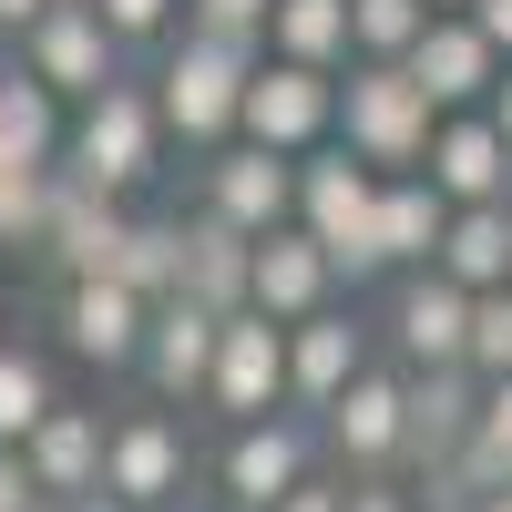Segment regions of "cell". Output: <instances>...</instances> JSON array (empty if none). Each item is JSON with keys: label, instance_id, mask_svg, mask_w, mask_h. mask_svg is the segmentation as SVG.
Masks as SVG:
<instances>
[{"label": "cell", "instance_id": "cell-1", "mask_svg": "<svg viewBox=\"0 0 512 512\" xmlns=\"http://www.w3.org/2000/svg\"><path fill=\"white\" fill-rule=\"evenodd\" d=\"M246 62H256V41L236 31H164V72L144 82V103L164 123V144H195V154H216L236 134V93H246Z\"/></svg>", "mask_w": 512, "mask_h": 512}, {"label": "cell", "instance_id": "cell-2", "mask_svg": "<svg viewBox=\"0 0 512 512\" xmlns=\"http://www.w3.org/2000/svg\"><path fill=\"white\" fill-rule=\"evenodd\" d=\"M431 103H420V82L400 62H338V113H328V144L359 154L369 175H420V154H431Z\"/></svg>", "mask_w": 512, "mask_h": 512}, {"label": "cell", "instance_id": "cell-3", "mask_svg": "<svg viewBox=\"0 0 512 512\" xmlns=\"http://www.w3.org/2000/svg\"><path fill=\"white\" fill-rule=\"evenodd\" d=\"M369 195H379V175L359 154H338V144L287 154V226L328 256L338 287H369Z\"/></svg>", "mask_w": 512, "mask_h": 512}, {"label": "cell", "instance_id": "cell-4", "mask_svg": "<svg viewBox=\"0 0 512 512\" xmlns=\"http://www.w3.org/2000/svg\"><path fill=\"white\" fill-rule=\"evenodd\" d=\"M62 175H82V185H103V195H134L154 164H164V123H154V103H144V82H103L93 103L72 113V134H62Z\"/></svg>", "mask_w": 512, "mask_h": 512}, {"label": "cell", "instance_id": "cell-5", "mask_svg": "<svg viewBox=\"0 0 512 512\" xmlns=\"http://www.w3.org/2000/svg\"><path fill=\"white\" fill-rule=\"evenodd\" d=\"M328 113H338V72L277 62V52L246 62V93H236V134H246V144H267V154H308V144H328Z\"/></svg>", "mask_w": 512, "mask_h": 512}, {"label": "cell", "instance_id": "cell-6", "mask_svg": "<svg viewBox=\"0 0 512 512\" xmlns=\"http://www.w3.org/2000/svg\"><path fill=\"white\" fill-rule=\"evenodd\" d=\"M205 410L226 420H267V410H287V349H277V318H256V308H226L216 318V359H205V390H195Z\"/></svg>", "mask_w": 512, "mask_h": 512}, {"label": "cell", "instance_id": "cell-7", "mask_svg": "<svg viewBox=\"0 0 512 512\" xmlns=\"http://www.w3.org/2000/svg\"><path fill=\"white\" fill-rule=\"evenodd\" d=\"M11 41H21V72H31L41 93H52V103H93L103 82L123 72L113 31L93 21V0H52V11H41L31 31H11Z\"/></svg>", "mask_w": 512, "mask_h": 512}, {"label": "cell", "instance_id": "cell-8", "mask_svg": "<svg viewBox=\"0 0 512 512\" xmlns=\"http://www.w3.org/2000/svg\"><path fill=\"white\" fill-rule=\"evenodd\" d=\"M308 472H318V431H308V420H287V410L236 420L226 451H216V492H226V512H267L287 482H308Z\"/></svg>", "mask_w": 512, "mask_h": 512}, {"label": "cell", "instance_id": "cell-9", "mask_svg": "<svg viewBox=\"0 0 512 512\" xmlns=\"http://www.w3.org/2000/svg\"><path fill=\"white\" fill-rule=\"evenodd\" d=\"M185 472H195V451H185V431L164 410H134V420H113L103 431V482L93 492H113L123 512H164L185 492Z\"/></svg>", "mask_w": 512, "mask_h": 512}, {"label": "cell", "instance_id": "cell-10", "mask_svg": "<svg viewBox=\"0 0 512 512\" xmlns=\"http://www.w3.org/2000/svg\"><path fill=\"white\" fill-rule=\"evenodd\" d=\"M400 72L420 82V103H431V113H482L502 52H492V41L461 21V11H431V21H420V41L400 52Z\"/></svg>", "mask_w": 512, "mask_h": 512}, {"label": "cell", "instance_id": "cell-11", "mask_svg": "<svg viewBox=\"0 0 512 512\" xmlns=\"http://www.w3.org/2000/svg\"><path fill=\"white\" fill-rule=\"evenodd\" d=\"M277 349H287V410H328L369 369V328L328 297V308H308L297 328H277Z\"/></svg>", "mask_w": 512, "mask_h": 512}, {"label": "cell", "instance_id": "cell-12", "mask_svg": "<svg viewBox=\"0 0 512 512\" xmlns=\"http://www.w3.org/2000/svg\"><path fill=\"white\" fill-rule=\"evenodd\" d=\"M338 297V277H328V256L297 236V226H267V236H246V308L256 318H277V328H297L308 308H328Z\"/></svg>", "mask_w": 512, "mask_h": 512}, {"label": "cell", "instance_id": "cell-13", "mask_svg": "<svg viewBox=\"0 0 512 512\" xmlns=\"http://www.w3.org/2000/svg\"><path fill=\"white\" fill-rule=\"evenodd\" d=\"M205 216H216V226H236V236L287 226V154L246 144V134H226L216 154H205Z\"/></svg>", "mask_w": 512, "mask_h": 512}, {"label": "cell", "instance_id": "cell-14", "mask_svg": "<svg viewBox=\"0 0 512 512\" xmlns=\"http://www.w3.org/2000/svg\"><path fill=\"white\" fill-rule=\"evenodd\" d=\"M420 185H431L441 205H502L512 144L492 134L482 113H441V123H431V154H420Z\"/></svg>", "mask_w": 512, "mask_h": 512}, {"label": "cell", "instance_id": "cell-15", "mask_svg": "<svg viewBox=\"0 0 512 512\" xmlns=\"http://www.w3.org/2000/svg\"><path fill=\"white\" fill-rule=\"evenodd\" d=\"M103 431H113L103 410H72V400H52V410H41L31 431H21V472H31V492H41V502L93 492V482H103Z\"/></svg>", "mask_w": 512, "mask_h": 512}, {"label": "cell", "instance_id": "cell-16", "mask_svg": "<svg viewBox=\"0 0 512 512\" xmlns=\"http://www.w3.org/2000/svg\"><path fill=\"white\" fill-rule=\"evenodd\" d=\"M113 236H123V195H103V185H82V175H62V164H52V205H41V256L62 267V287H72V277H103Z\"/></svg>", "mask_w": 512, "mask_h": 512}, {"label": "cell", "instance_id": "cell-17", "mask_svg": "<svg viewBox=\"0 0 512 512\" xmlns=\"http://www.w3.org/2000/svg\"><path fill=\"white\" fill-rule=\"evenodd\" d=\"M461 318H472V297H461L441 267H410L390 287V349H400V369H461Z\"/></svg>", "mask_w": 512, "mask_h": 512}, {"label": "cell", "instance_id": "cell-18", "mask_svg": "<svg viewBox=\"0 0 512 512\" xmlns=\"http://www.w3.org/2000/svg\"><path fill=\"white\" fill-rule=\"evenodd\" d=\"M318 441L349 461V472H390L400 461V369H359L349 390L318 410Z\"/></svg>", "mask_w": 512, "mask_h": 512}, {"label": "cell", "instance_id": "cell-19", "mask_svg": "<svg viewBox=\"0 0 512 512\" xmlns=\"http://www.w3.org/2000/svg\"><path fill=\"white\" fill-rule=\"evenodd\" d=\"M472 400L482 379L472 369H400V461H451L461 441H472Z\"/></svg>", "mask_w": 512, "mask_h": 512}, {"label": "cell", "instance_id": "cell-20", "mask_svg": "<svg viewBox=\"0 0 512 512\" xmlns=\"http://www.w3.org/2000/svg\"><path fill=\"white\" fill-rule=\"evenodd\" d=\"M441 216H451V205L420 185V175H379V195H369V277H410V267H431Z\"/></svg>", "mask_w": 512, "mask_h": 512}, {"label": "cell", "instance_id": "cell-21", "mask_svg": "<svg viewBox=\"0 0 512 512\" xmlns=\"http://www.w3.org/2000/svg\"><path fill=\"white\" fill-rule=\"evenodd\" d=\"M205 359H216V308H195V297H154L134 369L154 379L164 400H195V390H205Z\"/></svg>", "mask_w": 512, "mask_h": 512}, {"label": "cell", "instance_id": "cell-22", "mask_svg": "<svg viewBox=\"0 0 512 512\" xmlns=\"http://www.w3.org/2000/svg\"><path fill=\"white\" fill-rule=\"evenodd\" d=\"M62 338H72V359H93V369H134V349H144V297L113 287V277H72L62 287Z\"/></svg>", "mask_w": 512, "mask_h": 512}, {"label": "cell", "instance_id": "cell-23", "mask_svg": "<svg viewBox=\"0 0 512 512\" xmlns=\"http://www.w3.org/2000/svg\"><path fill=\"white\" fill-rule=\"evenodd\" d=\"M431 267H441L461 297L512 287V205H451V216H441V246H431Z\"/></svg>", "mask_w": 512, "mask_h": 512}, {"label": "cell", "instance_id": "cell-24", "mask_svg": "<svg viewBox=\"0 0 512 512\" xmlns=\"http://www.w3.org/2000/svg\"><path fill=\"white\" fill-rule=\"evenodd\" d=\"M256 52L308 62V72H338V62H349V0H267Z\"/></svg>", "mask_w": 512, "mask_h": 512}, {"label": "cell", "instance_id": "cell-25", "mask_svg": "<svg viewBox=\"0 0 512 512\" xmlns=\"http://www.w3.org/2000/svg\"><path fill=\"white\" fill-rule=\"evenodd\" d=\"M62 154V103L41 93L21 62H0V175H31V164Z\"/></svg>", "mask_w": 512, "mask_h": 512}, {"label": "cell", "instance_id": "cell-26", "mask_svg": "<svg viewBox=\"0 0 512 512\" xmlns=\"http://www.w3.org/2000/svg\"><path fill=\"white\" fill-rule=\"evenodd\" d=\"M175 297H195V308H246V236L216 226V216H195L185 226V267H175Z\"/></svg>", "mask_w": 512, "mask_h": 512}, {"label": "cell", "instance_id": "cell-27", "mask_svg": "<svg viewBox=\"0 0 512 512\" xmlns=\"http://www.w3.org/2000/svg\"><path fill=\"white\" fill-rule=\"evenodd\" d=\"M175 267H185V226H164V216H123V236H113V256H103L113 287H134L144 308H154V297H175Z\"/></svg>", "mask_w": 512, "mask_h": 512}, {"label": "cell", "instance_id": "cell-28", "mask_svg": "<svg viewBox=\"0 0 512 512\" xmlns=\"http://www.w3.org/2000/svg\"><path fill=\"white\" fill-rule=\"evenodd\" d=\"M420 21H431V0H349V62H400Z\"/></svg>", "mask_w": 512, "mask_h": 512}, {"label": "cell", "instance_id": "cell-29", "mask_svg": "<svg viewBox=\"0 0 512 512\" xmlns=\"http://www.w3.org/2000/svg\"><path fill=\"white\" fill-rule=\"evenodd\" d=\"M52 400H62V390H52V369H41L31 349H0V451H21V431H31Z\"/></svg>", "mask_w": 512, "mask_h": 512}, {"label": "cell", "instance_id": "cell-30", "mask_svg": "<svg viewBox=\"0 0 512 512\" xmlns=\"http://www.w3.org/2000/svg\"><path fill=\"white\" fill-rule=\"evenodd\" d=\"M461 369L472 379H502L512 369V287H482L472 318H461Z\"/></svg>", "mask_w": 512, "mask_h": 512}, {"label": "cell", "instance_id": "cell-31", "mask_svg": "<svg viewBox=\"0 0 512 512\" xmlns=\"http://www.w3.org/2000/svg\"><path fill=\"white\" fill-rule=\"evenodd\" d=\"M461 451H482L492 472L512 482V369H502V379H482V400H472V441H461Z\"/></svg>", "mask_w": 512, "mask_h": 512}, {"label": "cell", "instance_id": "cell-32", "mask_svg": "<svg viewBox=\"0 0 512 512\" xmlns=\"http://www.w3.org/2000/svg\"><path fill=\"white\" fill-rule=\"evenodd\" d=\"M41 205H52V164L0 175V246H41Z\"/></svg>", "mask_w": 512, "mask_h": 512}, {"label": "cell", "instance_id": "cell-33", "mask_svg": "<svg viewBox=\"0 0 512 512\" xmlns=\"http://www.w3.org/2000/svg\"><path fill=\"white\" fill-rule=\"evenodd\" d=\"M175 11H185V0H93V21L113 31V52H134V41H164V31H175Z\"/></svg>", "mask_w": 512, "mask_h": 512}, {"label": "cell", "instance_id": "cell-34", "mask_svg": "<svg viewBox=\"0 0 512 512\" xmlns=\"http://www.w3.org/2000/svg\"><path fill=\"white\" fill-rule=\"evenodd\" d=\"M185 21H195V31H236V41H256L267 0H185Z\"/></svg>", "mask_w": 512, "mask_h": 512}, {"label": "cell", "instance_id": "cell-35", "mask_svg": "<svg viewBox=\"0 0 512 512\" xmlns=\"http://www.w3.org/2000/svg\"><path fill=\"white\" fill-rule=\"evenodd\" d=\"M338 512H420L400 482H338Z\"/></svg>", "mask_w": 512, "mask_h": 512}, {"label": "cell", "instance_id": "cell-36", "mask_svg": "<svg viewBox=\"0 0 512 512\" xmlns=\"http://www.w3.org/2000/svg\"><path fill=\"white\" fill-rule=\"evenodd\" d=\"M338 482H349V472H338ZM338 482H328V472H308V482H287L267 512H338Z\"/></svg>", "mask_w": 512, "mask_h": 512}, {"label": "cell", "instance_id": "cell-37", "mask_svg": "<svg viewBox=\"0 0 512 512\" xmlns=\"http://www.w3.org/2000/svg\"><path fill=\"white\" fill-rule=\"evenodd\" d=\"M461 21H472V31L492 41V52L512 62V0H461Z\"/></svg>", "mask_w": 512, "mask_h": 512}, {"label": "cell", "instance_id": "cell-38", "mask_svg": "<svg viewBox=\"0 0 512 512\" xmlns=\"http://www.w3.org/2000/svg\"><path fill=\"white\" fill-rule=\"evenodd\" d=\"M41 492H31V472H21V451H0V512H31Z\"/></svg>", "mask_w": 512, "mask_h": 512}, {"label": "cell", "instance_id": "cell-39", "mask_svg": "<svg viewBox=\"0 0 512 512\" xmlns=\"http://www.w3.org/2000/svg\"><path fill=\"white\" fill-rule=\"evenodd\" d=\"M482 123H492V134H502V144H512V62H502V72H492V93H482Z\"/></svg>", "mask_w": 512, "mask_h": 512}, {"label": "cell", "instance_id": "cell-40", "mask_svg": "<svg viewBox=\"0 0 512 512\" xmlns=\"http://www.w3.org/2000/svg\"><path fill=\"white\" fill-rule=\"evenodd\" d=\"M41 11H52V0H0V31H31Z\"/></svg>", "mask_w": 512, "mask_h": 512}, {"label": "cell", "instance_id": "cell-41", "mask_svg": "<svg viewBox=\"0 0 512 512\" xmlns=\"http://www.w3.org/2000/svg\"><path fill=\"white\" fill-rule=\"evenodd\" d=\"M62 512H123V502H113V492H72Z\"/></svg>", "mask_w": 512, "mask_h": 512}, {"label": "cell", "instance_id": "cell-42", "mask_svg": "<svg viewBox=\"0 0 512 512\" xmlns=\"http://www.w3.org/2000/svg\"><path fill=\"white\" fill-rule=\"evenodd\" d=\"M472 512H512V482H502V492H482V502H472Z\"/></svg>", "mask_w": 512, "mask_h": 512}, {"label": "cell", "instance_id": "cell-43", "mask_svg": "<svg viewBox=\"0 0 512 512\" xmlns=\"http://www.w3.org/2000/svg\"><path fill=\"white\" fill-rule=\"evenodd\" d=\"M164 512H226V502H185V492H175V502H164Z\"/></svg>", "mask_w": 512, "mask_h": 512}, {"label": "cell", "instance_id": "cell-44", "mask_svg": "<svg viewBox=\"0 0 512 512\" xmlns=\"http://www.w3.org/2000/svg\"><path fill=\"white\" fill-rule=\"evenodd\" d=\"M0 62H11V31H0Z\"/></svg>", "mask_w": 512, "mask_h": 512}, {"label": "cell", "instance_id": "cell-45", "mask_svg": "<svg viewBox=\"0 0 512 512\" xmlns=\"http://www.w3.org/2000/svg\"><path fill=\"white\" fill-rule=\"evenodd\" d=\"M431 11H461V0H431Z\"/></svg>", "mask_w": 512, "mask_h": 512}, {"label": "cell", "instance_id": "cell-46", "mask_svg": "<svg viewBox=\"0 0 512 512\" xmlns=\"http://www.w3.org/2000/svg\"><path fill=\"white\" fill-rule=\"evenodd\" d=\"M31 512H62V502H31Z\"/></svg>", "mask_w": 512, "mask_h": 512}, {"label": "cell", "instance_id": "cell-47", "mask_svg": "<svg viewBox=\"0 0 512 512\" xmlns=\"http://www.w3.org/2000/svg\"><path fill=\"white\" fill-rule=\"evenodd\" d=\"M502 205H512V185H502Z\"/></svg>", "mask_w": 512, "mask_h": 512}]
</instances>
